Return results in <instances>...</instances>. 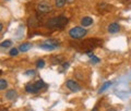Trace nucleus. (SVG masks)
Listing matches in <instances>:
<instances>
[{
    "instance_id": "obj_13",
    "label": "nucleus",
    "mask_w": 131,
    "mask_h": 111,
    "mask_svg": "<svg viewBox=\"0 0 131 111\" xmlns=\"http://www.w3.org/2000/svg\"><path fill=\"white\" fill-rule=\"evenodd\" d=\"M35 85H36V87H37V89L38 90H40V89H43V88H45V87H46V84H45L44 83V82L42 81V80H39V81H37V82H36V83H35Z\"/></svg>"
},
{
    "instance_id": "obj_7",
    "label": "nucleus",
    "mask_w": 131,
    "mask_h": 111,
    "mask_svg": "<svg viewBox=\"0 0 131 111\" xmlns=\"http://www.w3.org/2000/svg\"><path fill=\"white\" fill-rule=\"evenodd\" d=\"M25 90L27 93H30V94H36L37 92H39L35 84H27L25 86Z\"/></svg>"
},
{
    "instance_id": "obj_12",
    "label": "nucleus",
    "mask_w": 131,
    "mask_h": 111,
    "mask_svg": "<svg viewBox=\"0 0 131 111\" xmlns=\"http://www.w3.org/2000/svg\"><path fill=\"white\" fill-rule=\"evenodd\" d=\"M63 60V58H62V56H58V57H52V59H51V62L52 63H54V64H59L60 62H61V61H62Z\"/></svg>"
},
{
    "instance_id": "obj_10",
    "label": "nucleus",
    "mask_w": 131,
    "mask_h": 111,
    "mask_svg": "<svg viewBox=\"0 0 131 111\" xmlns=\"http://www.w3.org/2000/svg\"><path fill=\"white\" fill-rule=\"evenodd\" d=\"M39 48H40V49H44V50H48V51H50V50H54V49H56V47L51 46V45H48V44H46V43L40 44V45H39Z\"/></svg>"
},
{
    "instance_id": "obj_3",
    "label": "nucleus",
    "mask_w": 131,
    "mask_h": 111,
    "mask_svg": "<svg viewBox=\"0 0 131 111\" xmlns=\"http://www.w3.org/2000/svg\"><path fill=\"white\" fill-rule=\"evenodd\" d=\"M66 86H67L71 92H80L81 90V86L73 80H68L67 83H66Z\"/></svg>"
},
{
    "instance_id": "obj_4",
    "label": "nucleus",
    "mask_w": 131,
    "mask_h": 111,
    "mask_svg": "<svg viewBox=\"0 0 131 111\" xmlns=\"http://www.w3.org/2000/svg\"><path fill=\"white\" fill-rule=\"evenodd\" d=\"M37 11L42 12V13H48L51 11V6L48 2H39L37 5Z\"/></svg>"
},
{
    "instance_id": "obj_22",
    "label": "nucleus",
    "mask_w": 131,
    "mask_h": 111,
    "mask_svg": "<svg viewBox=\"0 0 131 111\" xmlns=\"http://www.w3.org/2000/svg\"><path fill=\"white\" fill-rule=\"evenodd\" d=\"M7 1H9V0H7Z\"/></svg>"
},
{
    "instance_id": "obj_21",
    "label": "nucleus",
    "mask_w": 131,
    "mask_h": 111,
    "mask_svg": "<svg viewBox=\"0 0 131 111\" xmlns=\"http://www.w3.org/2000/svg\"><path fill=\"white\" fill-rule=\"evenodd\" d=\"M92 111H98V109H97L96 107H95V108H93V109H92Z\"/></svg>"
},
{
    "instance_id": "obj_20",
    "label": "nucleus",
    "mask_w": 131,
    "mask_h": 111,
    "mask_svg": "<svg viewBox=\"0 0 131 111\" xmlns=\"http://www.w3.org/2000/svg\"><path fill=\"white\" fill-rule=\"evenodd\" d=\"M26 75L34 76V75H35V71H34V70H31V71H27V72H26Z\"/></svg>"
},
{
    "instance_id": "obj_14",
    "label": "nucleus",
    "mask_w": 131,
    "mask_h": 111,
    "mask_svg": "<svg viewBox=\"0 0 131 111\" xmlns=\"http://www.w3.org/2000/svg\"><path fill=\"white\" fill-rule=\"evenodd\" d=\"M66 2H67V0H55V5L57 8H62Z\"/></svg>"
},
{
    "instance_id": "obj_5",
    "label": "nucleus",
    "mask_w": 131,
    "mask_h": 111,
    "mask_svg": "<svg viewBox=\"0 0 131 111\" xmlns=\"http://www.w3.org/2000/svg\"><path fill=\"white\" fill-rule=\"evenodd\" d=\"M108 32L110 33V34H115V33H118L120 31V26L118 23H112L108 25Z\"/></svg>"
},
{
    "instance_id": "obj_1",
    "label": "nucleus",
    "mask_w": 131,
    "mask_h": 111,
    "mask_svg": "<svg viewBox=\"0 0 131 111\" xmlns=\"http://www.w3.org/2000/svg\"><path fill=\"white\" fill-rule=\"evenodd\" d=\"M68 23V19L66 16H57V18L50 19L47 23V26L49 27H54V28H62L66 24Z\"/></svg>"
},
{
    "instance_id": "obj_16",
    "label": "nucleus",
    "mask_w": 131,
    "mask_h": 111,
    "mask_svg": "<svg viewBox=\"0 0 131 111\" xmlns=\"http://www.w3.org/2000/svg\"><path fill=\"white\" fill-rule=\"evenodd\" d=\"M12 42L11 40H5L3 43H1V47L2 48H8V47H11Z\"/></svg>"
},
{
    "instance_id": "obj_18",
    "label": "nucleus",
    "mask_w": 131,
    "mask_h": 111,
    "mask_svg": "<svg viewBox=\"0 0 131 111\" xmlns=\"http://www.w3.org/2000/svg\"><path fill=\"white\" fill-rule=\"evenodd\" d=\"M18 52H19V49H16V48H12L11 50H10V56L14 57V56L18 55Z\"/></svg>"
},
{
    "instance_id": "obj_2",
    "label": "nucleus",
    "mask_w": 131,
    "mask_h": 111,
    "mask_svg": "<svg viewBox=\"0 0 131 111\" xmlns=\"http://www.w3.org/2000/svg\"><path fill=\"white\" fill-rule=\"evenodd\" d=\"M86 33H88V31L85 30L83 26H74L69 31V35H70V37L73 39H81L86 35Z\"/></svg>"
},
{
    "instance_id": "obj_6",
    "label": "nucleus",
    "mask_w": 131,
    "mask_h": 111,
    "mask_svg": "<svg viewBox=\"0 0 131 111\" xmlns=\"http://www.w3.org/2000/svg\"><path fill=\"white\" fill-rule=\"evenodd\" d=\"M92 24H93V19L90 18V16H84V18L81 20V25L83 26V27L91 26Z\"/></svg>"
},
{
    "instance_id": "obj_19",
    "label": "nucleus",
    "mask_w": 131,
    "mask_h": 111,
    "mask_svg": "<svg viewBox=\"0 0 131 111\" xmlns=\"http://www.w3.org/2000/svg\"><path fill=\"white\" fill-rule=\"evenodd\" d=\"M90 58H91L92 63H98V62H100V59L96 58L95 56H91V57H90Z\"/></svg>"
},
{
    "instance_id": "obj_9",
    "label": "nucleus",
    "mask_w": 131,
    "mask_h": 111,
    "mask_svg": "<svg viewBox=\"0 0 131 111\" xmlns=\"http://www.w3.org/2000/svg\"><path fill=\"white\" fill-rule=\"evenodd\" d=\"M31 47H32V45L30 43H24V44H21L19 46V50L21 52H26V51L30 50Z\"/></svg>"
},
{
    "instance_id": "obj_11",
    "label": "nucleus",
    "mask_w": 131,
    "mask_h": 111,
    "mask_svg": "<svg viewBox=\"0 0 131 111\" xmlns=\"http://www.w3.org/2000/svg\"><path fill=\"white\" fill-rule=\"evenodd\" d=\"M109 86H112V82H105V83L101 86V88L100 90H98V94H102V93H104L106 89H107Z\"/></svg>"
},
{
    "instance_id": "obj_15",
    "label": "nucleus",
    "mask_w": 131,
    "mask_h": 111,
    "mask_svg": "<svg viewBox=\"0 0 131 111\" xmlns=\"http://www.w3.org/2000/svg\"><path fill=\"white\" fill-rule=\"evenodd\" d=\"M7 85H8V83H7L6 80H3V79L0 80V89H1V90H5V89L7 88Z\"/></svg>"
},
{
    "instance_id": "obj_17",
    "label": "nucleus",
    "mask_w": 131,
    "mask_h": 111,
    "mask_svg": "<svg viewBox=\"0 0 131 111\" xmlns=\"http://www.w3.org/2000/svg\"><path fill=\"white\" fill-rule=\"evenodd\" d=\"M36 67H37L38 69H43V68L45 67V61H44V60H42V59L38 60L37 62H36Z\"/></svg>"
},
{
    "instance_id": "obj_8",
    "label": "nucleus",
    "mask_w": 131,
    "mask_h": 111,
    "mask_svg": "<svg viewBox=\"0 0 131 111\" xmlns=\"http://www.w3.org/2000/svg\"><path fill=\"white\" fill-rule=\"evenodd\" d=\"M16 96H18V94H16V92L14 89H10V90H8V92L6 93V98L7 99H9V100L15 99Z\"/></svg>"
}]
</instances>
